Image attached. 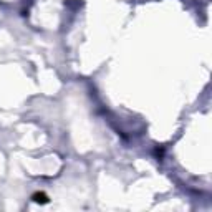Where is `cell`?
Masks as SVG:
<instances>
[{"instance_id": "cell-1", "label": "cell", "mask_w": 212, "mask_h": 212, "mask_svg": "<svg viewBox=\"0 0 212 212\" xmlns=\"http://www.w3.org/2000/svg\"><path fill=\"white\" fill-rule=\"evenodd\" d=\"M33 199H35L37 202H41V204H43V202H47V201H48L45 194H35V196H33Z\"/></svg>"}]
</instances>
